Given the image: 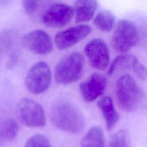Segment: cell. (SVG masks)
Instances as JSON below:
<instances>
[{
  "mask_svg": "<svg viewBox=\"0 0 147 147\" xmlns=\"http://www.w3.org/2000/svg\"><path fill=\"white\" fill-rule=\"evenodd\" d=\"M50 118L57 128L71 133H78L84 127L86 121L81 111L71 102L61 100L52 106Z\"/></svg>",
  "mask_w": 147,
  "mask_h": 147,
  "instance_id": "6da1fadb",
  "label": "cell"
},
{
  "mask_svg": "<svg viewBox=\"0 0 147 147\" xmlns=\"http://www.w3.org/2000/svg\"><path fill=\"white\" fill-rule=\"evenodd\" d=\"M115 95L119 107L125 111L132 112L139 107L145 93L132 76L125 74L117 80Z\"/></svg>",
  "mask_w": 147,
  "mask_h": 147,
  "instance_id": "7a4b0ae2",
  "label": "cell"
},
{
  "mask_svg": "<svg viewBox=\"0 0 147 147\" xmlns=\"http://www.w3.org/2000/svg\"><path fill=\"white\" fill-rule=\"evenodd\" d=\"M84 59L78 52L70 53L56 65L54 77L57 83L69 84L78 80L82 76Z\"/></svg>",
  "mask_w": 147,
  "mask_h": 147,
  "instance_id": "3957f363",
  "label": "cell"
},
{
  "mask_svg": "<svg viewBox=\"0 0 147 147\" xmlns=\"http://www.w3.org/2000/svg\"><path fill=\"white\" fill-rule=\"evenodd\" d=\"M113 29L110 43L116 52L125 53L137 44L139 32L133 22L125 19L121 20Z\"/></svg>",
  "mask_w": 147,
  "mask_h": 147,
  "instance_id": "277c9868",
  "label": "cell"
},
{
  "mask_svg": "<svg viewBox=\"0 0 147 147\" xmlns=\"http://www.w3.org/2000/svg\"><path fill=\"white\" fill-rule=\"evenodd\" d=\"M52 74L48 64L38 61L29 69L25 79L26 89L32 94L38 95L44 92L50 86Z\"/></svg>",
  "mask_w": 147,
  "mask_h": 147,
  "instance_id": "5b68a950",
  "label": "cell"
},
{
  "mask_svg": "<svg viewBox=\"0 0 147 147\" xmlns=\"http://www.w3.org/2000/svg\"><path fill=\"white\" fill-rule=\"evenodd\" d=\"M18 117L22 123L28 127H41L46 124V117L42 107L36 101L22 98L17 103Z\"/></svg>",
  "mask_w": 147,
  "mask_h": 147,
  "instance_id": "8992f818",
  "label": "cell"
},
{
  "mask_svg": "<svg viewBox=\"0 0 147 147\" xmlns=\"http://www.w3.org/2000/svg\"><path fill=\"white\" fill-rule=\"evenodd\" d=\"M74 16L72 6L64 3H55L46 8L41 17V21L48 28H61L69 24Z\"/></svg>",
  "mask_w": 147,
  "mask_h": 147,
  "instance_id": "52a82bcc",
  "label": "cell"
},
{
  "mask_svg": "<svg viewBox=\"0 0 147 147\" xmlns=\"http://www.w3.org/2000/svg\"><path fill=\"white\" fill-rule=\"evenodd\" d=\"M84 52L93 68L102 71L107 68L110 61L109 50L102 39L95 38L90 40L85 45Z\"/></svg>",
  "mask_w": 147,
  "mask_h": 147,
  "instance_id": "ba28073f",
  "label": "cell"
},
{
  "mask_svg": "<svg viewBox=\"0 0 147 147\" xmlns=\"http://www.w3.org/2000/svg\"><path fill=\"white\" fill-rule=\"evenodd\" d=\"M19 125L13 113L4 102L0 101V145L13 142L18 137Z\"/></svg>",
  "mask_w": 147,
  "mask_h": 147,
  "instance_id": "9c48e42d",
  "label": "cell"
},
{
  "mask_svg": "<svg viewBox=\"0 0 147 147\" xmlns=\"http://www.w3.org/2000/svg\"><path fill=\"white\" fill-rule=\"evenodd\" d=\"M22 45L30 52L39 55L50 53L53 50V44L49 35L40 29L26 33L22 38Z\"/></svg>",
  "mask_w": 147,
  "mask_h": 147,
  "instance_id": "30bf717a",
  "label": "cell"
},
{
  "mask_svg": "<svg viewBox=\"0 0 147 147\" xmlns=\"http://www.w3.org/2000/svg\"><path fill=\"white\" fill-rule=\"evenodd\" d=\"M92 30L90 26L85 24L74 26L61 30L55 35L56 46L60 50L68 49L86 38Z\"/></svg>",
  "mask_w": 147,
  "mask_h": 147,
  "instance_id": "8fae6325",
  "label": "cell"
},
{
  "mask_svg": "<svg viewBox=\"0 0 147 147\" xmlns=\"http://www.w3.org/2000/svg\"><path fill=\"white\" fill-rule=\"evenodd\" d=\"M129 70L142 80L147 79V68L134 55L122 54L116 57L111 63L107 74L111 75L116 72Z\"/></svg>",
  "mask_w": 147,
  "mask_h": 147,
  "instance_id": "7c38bea8",
  "label": "cell"
},
{
  "mask_svg": "<svg viewBox=\"0 0 147 147\" xmlns=\"http://www.w3.org/2000/svg\"><path fill=\"white\" fill-rule=\"evenodd\" d=\"M106 78L98 72L91 74L79 86L82 97L86 102H91L101 96L106 91Z\"/></svg>",
  "mask_w": 147,
  "mask_h": 147,
  "instance_id": "4fadbf2b",
  "label": "cell"
},
{
  "mask_svg": "<svg viewBox=\"0 0 147 147\" xmlns=\"http://www.w3.org/2000/svg\"><path fill=\"white\" fill-rule=\"evenodd\" d=\"M97 7L96 0H76L73 7L75 22L79 24L91 20Z\"/></svg>",
  "mask_w": 147,
  "mask_h": 147,
  "instance_id": "5bb4252c",
  "label": "cell"
},
{
  "mask_svg": "<svg viewBox=\"0 0 147 147\" xmlns=\"http://www.w3.org/2000/svg\"><path fill=\"white\" fill-rule=\"evenodd\" d=\"M97 106L104 118L107 129L111 130L119 119V115L115 109L112 99L109 96H104L98 100Z\"/></svg>",
  "mask_w": 147,
  "mask_h": 147,
  "instance_id": "9a60e30c",
  "label": "cell"
},
{
  "mask_svg": "<svg viewBox=\"0 0 147 147\" xmlns=\"http://www.w3.org/2000/svg\"><path fill=\"white\" fill-rule=\"evenodd\" d=\"M81 147H105L104 133L99 127L93 126L84 134L81 140Z\"/></svg>",
  "mask_w": 147,
  "mask_h": 147,
  "instance_id": "2e32d148",
  "label": "cell"
},
{
  "mask_svg": "<svg viewBox=\"0 0 147 147\" xmlns=\"http://www.w3.org/2000/svg\"><path fill=\"white\" fill-rule=\"evenodd\" d=\"M115 17L110 11L102 10L99 12L94 18V24L99 30L109 33L115 26Z\"/></svg>",
  "mask_w": 147,
  "mask_h": 147,
  "instance_id": "e0dca14e",
  "label": "cell"
},
{
  "mask_svg": "<svg viewBox=\"0 0 147 147\" xmlns=\"http://www.w3.org/2000/svg\"><path fill=\"white\" fill-rule=\"evenodd\" d=\"M48 0H22L23 8L27 15L33 18L41 17L46 9Z\"/></svg>",
  "mask_w": 147,
  "mask_h": 147,
  "instance_id": "ac0fdd59",
  "label": "cell"
},
{
  "mask_svg": "<svg viewBox=\"0 0 147 147\" xmlns=\"http://www.w3.org/2000/svg\"><path fill=\"white\" fill-rule=\"evenodd\" d=\"M128 134L125 130H120L111 135L109 147H126Z\"/></svg>",
  "mask_w": 147,
  "mask_h": 147,
  "instance_id": "d6986e66",
  "label": "cell"
},
{
  "mask_svg": "<svg viewBox=\"0 0 147 147\" xmlns=\"http://www.w3.org/2000/svg\"><path fill=\"white\" fill-rule=\"evenodd\" d=\"M24 147H51V145L45 136L36 134L27 140Z\"/></svg>",
  "mask_w": 147,
  "mask_h": 147,
  "instance_id": "ffe728a7",
  "label": "cell"
}]
</instances>
